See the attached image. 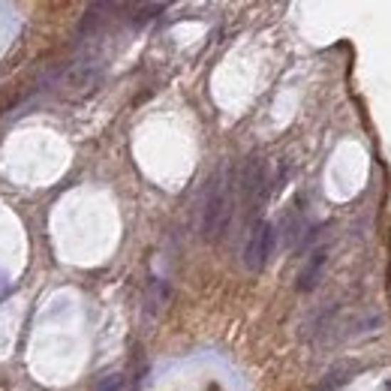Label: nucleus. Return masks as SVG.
I'll list each match as a JSON object with an SVG mask.
<instances>
[{
	"label": "nucleus",
	"mask_w": 391,
	"mask_h": 391,
	"mask_svg": "<svg viewBox=\"0 0 391 391\" xmlns=\"http://www.w3.org/2000/svg\"><path fill=\"white\" fill-rule=\"evenodd\" d=\"M229 220H232V193H229V181L223 174H214L208 184L205 208H202V238L217 244L226 235Z\"/></svg>",
	"instance_id": "f257e3e1"
},
{
	"label": "nucleus",
	"mask_w": 391,
	"mask_h": 391,
	"mask_svg": "<svg viewBox=\"0 0 391 391\" xmlns=\"http://www.w3.org/2000/svg\"><path fill=\"white\" fill-rule=\"evenodd\" d=\"M274 247H277V229L265 220L253 223L247 244H244V268L247 271H262L268 259L274 256Z\"/></svg>",
	"instance_id": "f03ea898"
},
{
	"label": "nucleus",
	"mask_w": 391,
	"mask_h": 391,
	"mask_svg": "<svg viewBox=\"0 0 391 391\" xmlns=\"http://www.w3.org/2000/svg\"><path fill=\"white\" fill-rule=\"evenodd\" d=\"M268 193H271V187H268V166L262 157H250L244 172H241V199H244L247 211H262Z\"/></svg>",
	"instance_id": "7ed1b4c3"
},
{
	"label": "nucleus",
	"mask_w": 391,
	"mask_h": 391,
	"mask_svg": "<svg viewBox=\"0 0 391 391\" xmlns=\"http://www.w3.org/2000/svg\"><path fill=\"white\" fill-rule=\"evenodd\" d=\"M100 78V63L97 61H78L75 66H70L63 75H61V93L63 97H82V93H88L93 85H97Z\"/></svg>",
	"instance_id": "20e7f679"
},
{
	"label": "nucleus",
	"mask_w": 391,
	"mask_h": 391,
	"mask_svg": "<svg viewBox=\"0 0 391 391\" xmlns=\"http://www.w3.org/2000/svg\"><path fill=\"white\" fill-rule=\"evenodd\" d=\"M325 265H328V247H316V250H310L304 268L298 271V289H301V292L316 289V283H319L322 271H325Z\"/></svg>",
	"instance_id": "39448f33"
},
{
	"label": "nucleus",
	"mask_w": 391,
	"mask_h": 391,
	"mask_svg": "<svg viewBox=\"0 0 391 391\" xmlns=\"http://www.w3.org/2000/svg\"><path fill=\"white\" fill-rule=\"evenodd\" d=\"M172 298V289L166 280H151L145 289V316H160Z\"/></svg>",
	"instance_id": "423d86ee"
},
{
	"label": "nucleus",
	"mask_w": 391,
	"mask_h": 391,
	"mask_svg": "<svg viewBox=\"0 0 391 391\" xmlns=\"http://www.w3.org/2000/svg\"><path fill=\"white\" fill-rule=\"evenodd\" d=\"M120 388H124V376L120 373H105L93 382V391H120Z\"/></svg>",
	"instance_id": "0eeeda50"
},
{
	"label": "nucleus",
	"mask_w": 391,
	"mask_h": 391,
	"mask_svg": "<svg viewBox=\"0 0 391 391\" xmlns=\"http://www.w3.org/2000/svg\"><path fill=\"white\" fill-rule=\"evenodd\" d=\"M385 391H391V382H388V385H385Z\"/></svg>",
	"instance_id": "6e6552de"
}]
</instances>
